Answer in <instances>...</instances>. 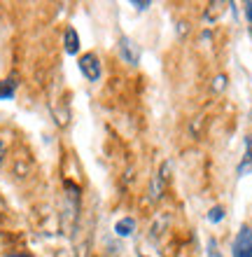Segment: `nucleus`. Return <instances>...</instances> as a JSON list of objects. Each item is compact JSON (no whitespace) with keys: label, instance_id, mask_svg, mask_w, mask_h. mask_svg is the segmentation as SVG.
<instances>
[{"label":"nucleus","instance_id":"nucleus-1","mask_svg":"<svg viewBox=\"0 0 252 257\" xmlns=\"http://www.w3.org/2000/svg\"><path fill=\"white\" fill-rule=\"evenodd\" d=\"M233 257H252V227H243L233 238Z\"/></svg>","mask_w":252,"mask_h":257},{"label":"nucleus","instance_id":"nucleus-2","mask_svg":"<svg viewBox=\"0 0 252 257\" xmlns=\"http://www.w3.org/2000/svg\"><path fill=\"white\" fill-rule=\"evenodd\" d=\"M80 70H82V75L87 77L89 82H98L101 80V61H98V56L96 54H84V56H80Z\"/></svg>","mask_w":252,"mask_h":257},{"label":"nucleus","instance_id":"nucleus-3","mask_svg":"<svg viewBox=\"0 0 252 257\" xmlns=\"http://www.w3.org/2000/svg\"><path fill=\"white\" fill-rule=\"evenodd\" d=\"M119 54H122V59L126 63L136 66L138 59H140V47H138L131 38H122V40H119Z\"/></svg>","mask_w":252,"mask_h":257},{"label":"nucleus","instance_id":"nucleus-4","mask_svg":"<svg viewBox=\"0 0 252 257\" xmlns=\"http://www.w3.org/2000/svg\"><path fill=\"white\" fill-rule=\"evenodd\" d=\"M168 169H170V164L166 162V164H164V169L159 171L157 176H154V180H152V190H150L152 201H157L159 196H161V192H164V187H166V180H168Z\"/></svg>","mask_w":252,"mask_h":257},{"label":"nucleus","instance_id":"nucleus-5","mask_svg":"<svg viewBox=\"0 0 252 257\" xmlns=\"http://www.w3.org/2000/svg\"><path fill=\"white\" fill-rule=\"evenodd\" d=\"M63 47L70 56L80 52V35H77L75 28H66V35H63Z\"/></svg>","mask_w":252,"mask_h":257},{"label":"nucleus","instance_id":"nucleus-6","mask_svg":"<svg viewBox=\"0 0 252 257\" xmlns=\"http://www.w3.org/2000/svg\"><path fill=\"white\" fill-rule=\"evenodd\" d=\"M133 231H136V220H133V217H122V220L115 224V234L122 238L133 236Z\"/></svg>","mask_w":252,"mask_h":257},{"label":"nucleus","instance_id":"nucleus-7","mask_svg":"<svg viewBox=\"0 0 252 257\" xmlns=\"http://www.w3.org/2000/svg\"><path fill=\"white\" fill-rule=\"evenodd\" d=\"M250 171H252V138H245V155H243V159H240L236 173H238V176H245V173H250Z\"/></svg>","mask_w":252,"mask_h":257},{"label":"nucleus","instance_id":"nucleus-8","mask_svg":"<svg viewBox=\"0 0 252 257\" xmlns=\"http://www.w3.org/2000/svg\"><path fill=\"white\" fill-rule=\"evenodd\" d=\"M226 7H229L226 3H210L208 10H205V21H217L226 12Z\"/></svg>","mask_w":252,"mask_h":257},{"label":"nucleus","instance_id":"nucleus-9","mask_svg":"<svg viewBox=\"0 0 252 257\" xmlns=\"http://www.w3.org/2000/svg\"><path fill=\"white\" fill-rule=\"evenodd\" d=\"M14 91H17V80L10 77V80H3L0 82V101H7V98H12Z\"/></svg>","mask_w":252,"mask_h":257},{"label":"nucleus","instance_id":"nucleus-10","mask_svg":"<svg viewBox=\"0 0 252 257\" xmlns=\"http://www.w3.org/2000/svg\"><path fill=\"white\" fill-rule=\"evenodd\" d=\"M208 220H210L212 224L222 222V220H224V208H222V206H212L210 213H208Z\"/></svg>","mask_w":252,"mask_h":257},{"label":"nucleus","instance_id":"nucleus-11","mask_svg":"<svg viewBox=\"0 0 252 257\" xmlns=\"http://www.w3.org/2000/svg\"><path fill=\"white\" fill-rule=\"evenodd\" d=\"M208 257H222V252H219V245L215 238H208Z\"/></svg>","mask_w":252,"mask_h":257},{"label":"nucleus","instance_id":"nucleus-12","mask_svg":"<svg viewBox=\"0 0 252 257\" xmlns=\"http://www.w3.org/2000/svg\"><path fill=\"white\" fill-rule=\"evenodd\" d=\"M224 82H226V77L224 75H219V77H215V84H212V87L217 89V91H222V89H224Z\"/></svg>","mask_w":252,"mask_h":257},{"label":"nucleus","instance_id":"nucleus-13","mask_svg":"<svg viewBox=\"0 0 252 257\" xmlns=\"http://www.w3.org/2000/svg\"><path fill=\"white\" fill-rule=\"evenodd\" d=\"M243 10H245V19L252 24V3H245V5H243Z\"/></svg>","mask_w":252,"mask_h":257},{"label":"nucleus","instance_id":"nucleus-14","mask_svg":"<svg viewBox=\"0 0 252 257\" xmlns=\"http://www.w3.org/2000/svg\"><path fill=\"white\" fill-rule=\"evenodd\" d=\"M133 5H136V10H147V7H150L152 3H150V0H145V3H138V0H136Z\"/></svg>","mask_w":252,"mask_h":257},{"label":"nucleus","instance_id":"nucleus-15","mask_svg":"<svg viewBox=\"0 0 252 257\" xmlns=\"http://www.w3.org/2000/svg\"><path fill=\"white\" fill-rule=\"evenodd\" d=\"M5 152H7V145H5V141L0 138V162L5 159Z\"/></svg>","mask_w":252,"mask_h":257},{"label":"nucleus","instance_id":"nucleus-16","mask_svg":"<svg viewBox=\"0 0 252 257\" xmlns=\"http://www.w3.org/2000/svg\"><path fill=\"white\" fill-rule=\"evenodd\" d=\"M3 210H5V199L0 196V213H3Z\"/></svg>","mask_w":252,"mask_h":257},{"label":"nucleus","instance_id":"nucleus-17","mask_svg":"<svg viewBox=\"0 0 252 257\" xmlns=\"http://www.w3.org/2000/svg\"><path fill=\"white\" fill-rule=\"evenodd\" d=\"M10 257H31V255H10Z\"/></svg>","mask_w":252,"mask_h":257},{"label":"nucleus","instance_id":"nucleus-18","mask_svg":"<svg viewBox=\"0 0 252 257\" xmlns=\"http://www.w3.org/2000/svg\"><path fill=\"white\" fill-rule=\"evenodd\" d=\"M250 35H252V26H250Z\"/></svg>","mask_w":252,"mask_h":257},{"label":"nucleus","instance_id":"nucleus-19","mask_svg":"<svg viewBox=\"0 0 252 257\" xmlns=\"http://www.w3.org/2000/svg\"><path fill=\"white\" fill-rule=\"evenodd\" d=\"M250 119H252V112H250Z\"/></svg>","mask_w":252,"mask_h":257}]
</instances>
